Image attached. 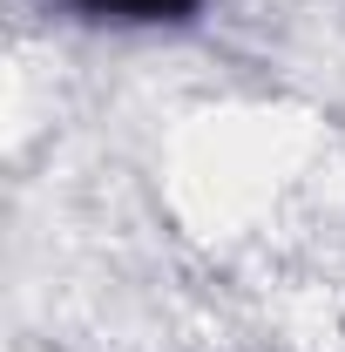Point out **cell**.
<instances>
[{
	"mask_svg": "<svg viewBox=\"0 0 345 352\" xmlns=\"http://www.w3.org/2000/svg\"><path fill=\"white\" fill-rule=\"evenodd\" d=\"M75 21H109V28H170L190 21L203 0H61Z\"/></svg>",
	"mask_w": 345,
	"mask_h": 352,
	"instance_id": "1",
	"label": "cell"
}]
</instances>
